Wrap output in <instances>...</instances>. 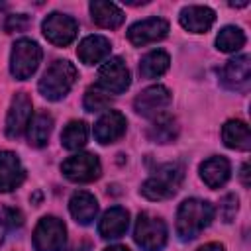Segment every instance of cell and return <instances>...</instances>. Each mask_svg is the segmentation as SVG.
Here are the masks:
<instances>
[{
    "instance_id": "cell-4",
    "label": "cell",
    "mask_w": 251,
    "mask_h": 251,
    "mask_svg": "<svg viewBox=\"0 0 251 251\" xmlns=\"http://www.w3.org/2000/svg\"><path fill=\"white\" fill-rule=\"evenodd\" d=\"M41 57H43V51L41 47L33 41V39H18L12 47V53H10V73L14 78L18 80H25L29 78L39 63H41Z\"/></svg>"
},
{
    "instance_id": "cell-28",
    "label": "cell",
    "mask_w": 251,
    "mask_h": 251,
    "mask_svg": "<svg viewBox=\"0 0 251 251\" xmlns=\"http://www.w3.org/2000/svg\"><path fill=\"white\" fill-rule=\"evenodd\" d=\"M110 102H112L110 94H106V92L100 90L98 86H92V88L86 90L82 104H84V108H86L88 112H100V110L110 108Z\"/></svg>"
},
{
    "instance_id": "cell-3",
    "label": "cell",
    "mask_w": 251,
    "mask_h": 251,
    "mask_svg": "<svg viewBox=\"0 0 251 251\" xmlns=\"http://www.w3.org/2000/svg\"><path fill=\"white\" fill-rule=\"evenodd\" d=\"M182 182V167L176 163L163 165L141 184V194L147 200H167L176 194Z\"/></svg>"
},
{
    "instance_id": "cell-7",
    "label": "cell",
    "mask_w": 251,
    "mask_h": 251,
    "mask_svg": "<svg viewBox=\"0 0 251 251\" xmlns=\"http://www.w3.org/2000/svg\"><path fill=\"white\" fill-rule=\"evenodd\" d=\"M61 171L73 182H92L102 175V165L92 153H76L63 161Z\"/></svg>"
},
{
    "instance_id": "cell-20",
    "label": "cell",
    "mask_w": 251,
    "mask_h": 251,
    "mask_svg": "<svg viewBox=\"0 0 251 251\" xmlns=\"http://www.w3.org/2000/svg\"><path fill=\"white\" fill-rule=\"evenodd\" d=\"M69 210H71V216L80 224V226H88L92 224V220L96 218L98 214V202L96 198L86 192V190H78L71 196L69 200Z\"/></svg>"
},
{
    "instance_id": "cell-18",
    "label": "cell",
    "mask_w": 251,
    "mask_h": 251,
    "mask_svg": "<svg viewBox=\"0 0 251 251\" xmlns=\"http://www.w3.org/2000/svg\"><path fill=\"white\" fill-rule=\"evenodd\" d=\"M110 49H112V43H110L108 37L88 35L80 41V45L76 49V55L84 65H96V63L104 61L110 55Z\"/></svg>"
},
{
    "instance_id": "cell-26",
    "label": "cell",
    "mask_w": 251,
    "mask_h": 251,
    "mask_svg": "<svg viewBox=\"0 0 251 251\" xmlns=\"http://www.w3.org/2000/svg\"><path fill=\"white\" fill-rule=\"evenodd\" d=\"M86 139H88V126L82 122V120H73L65 126L63 133H61V143L65 149H71V151H76L80 147L86 145Z\"/></svg>"
},
{
    "instance_id": "cell-13",
    "label": "cell",
    "mask_w": 251,
    "mask_h": 251,
    "mask_svg": "<svg viewBox=\"0 0 251 251\" xmlns=\"http://www.w3.org/2000/svg\"><path fill=\"white\" fill-rule=\"evenodd\" d=\"M169 33V22L163 18H147L141 22H135L127 29V39L135 47H143L147 43L161 41Z\"/></svg>"
},
{
    "instance_id": "cell-8",
    "label": "cell",
    "mask_w": 251,
    "mask_h": 251,
    "mask_svg": "<svg viewBox=\"0 0 251 251\" xmlns=\"http://www.w3.org/2000/svg\"><path fill=\"white\" fill-rule=\"evenodd\" d=\"M129 82H131V76L126 63L120 57H112L100 67L96 86L106 94H122L129 88Z\"/></svg>"
},
{
    "instance_id": "cell-16",
    "label": "cell",
    "mask_w": 251,
    "mask_h": 251,
    "mask_svg": "<svg viewBox=\"0 0 251 251\" xmlns=\"http://www.w3.org/2000/svg\"><path fill=\"white\" fill-rule=\"evenodd\" d=\"M178 22L192 33H206L216 22V12L208 6H184L178 14Z\"/></svg>"
},
{
    "instance_id": "cell-6",
    "label": "cell",
    "mask_w": 251,
    "mask_h": 251,
    "mask_svg": "<svg viewBox=\"0 0 251 251\" xmlns=\"http://www.w3.org/2000/svg\"><path fill=\"white\" fill-rule=\"evenodd\" d=\"M67 243V227L55 216H43L33 229L35 251H63Z\"/></svg>"
},
{
    "instance_id": "cell-23",
    "label": "cell",
    "mask_w": 251,
    "mask_h": 251,
    "mask_svg": "<svg viewBox=\"0 0 251 251\" xmlns=\"http://www.w3.org/2000/svg\"><path fill=\"white\" fill-rule=\"evenodd\" d=\"M53 129V118L47 112H39L31 118L29 126H27V143L31 147H45L49 141Z\"/></svg>"
},
{
    "instance_id": "cell-35",
    "label": "cell",
    "mask_w": 251,
    "mask_h": 251,
    "mask_svg": "<svg viewBox=\"0 0 251 251\" xmlns=\"http://www.w3.org/2000/svg\"><path fill=\"white\" fill-rule=\"evenodd\" d=\"M4 227H6V224H4V218L0 216V243H2V239H4Z\"/></svg>"
},
{
    "instance_id": "cell-33",
    "label": "cell",
    "mask_w": 251,
    "mask_h": 251,
    "mask_svg": "<svg viewBox=\"0 0 251 251\" xmlns=\"http://www.w3.org/2000/svg\"><path fill=\"white\" fill-rule=\"evenodd\" d=\"M241 182H243V186H249V165L247 163H243V167H241Z\"/></svg>"
},
{
    "instance_id": "cell-10",
    "label": "cell",
    "mask_w": 251,
    "mask_h": 251,
    "mask_svg": "<svg viewBox=\"0 0 251 251\" xmlns=\"http://www.w3.org/2000/svg\"><path fill=\"white\" fill-rule=\"evenodd\" d=\"M218 75H220V82H222L224 88L235 90V92L247 90L249 84H251L249 55H239V57H233V59L226 61V65L218 71Z\"/></svg>"
},
{
    "instance_id": "cell-25",
    "label": "cell",
    "mask_w": 251,
    "mask_h": 251,
    "mask_svg": "<svg viewBox=\"0 0 251 251\" xmlns=\"http://www.w3.org/2000/svg\"><path fill=\"white\" fill-rule=\"evenodd\" d=\"M147 135H149L151 141H157V143H171V141L176 139V135H178L176 120L171 118L169 114H161V116L153 118V124L149 126Z\"/></svg>"
},
{
    "instance_id": "cell-15",
    "label": "cell",
    "mask_w": 251,
    "mask_h": 251,
    "mask_svg": "<svg viewBox=\"0 0 251 251\" xmlns=\"http://www.w3.org/2000/svg\"><path fill=\"white\" fill-rule=\"evenodd\" d=\"M25 178L22 161L12 151H0V192L16 190Z\"/></svg>"
},
{
    "instance_id": "cell-31",
    "label": "cell",
    "mask_w": 251,
    "mask_h": 251,
    "mask_svg": "<svg viewBox=\"0 0 251 251\" xmlns=\"http://www.w3.org/2000/svg\"><path fill=\"white\" fill-rule=\"evenodd\" d=\"M4 224H10L12 227H20L24 224V216L20 210H14V208H6L4 210Z\"/></svg>"
},
{
    "instance_id": "cell-30",
    "label": "cell",
    "mask_w": 251,
    "mask_h": 251,
    "mask_svg": "<svg viewBox=\"0 0 251 251\" xmlns=\"http://www.w3.org/2000/svg\"><path fill=\"white\" fill-rule=\"evenodd\" d=\"M27 25H29V18L25 14H12V16L6 18L4 29L8 33H12V31H24Z\"/></svg>"
},
{
    "instance_id": "cell-9",
    "label": "cell",
    "mask_w": 251,
    "mask_h": 251,
    "mask_svg": "<svg viewBox=\"0 0 251 251\" xmlns=\"http://www.w3.org/2000/svg\"><path fill=\"white\" fill-rule=\"evenodd\" d=\"M41 31L45 35V39L53 45H59V47H65L69 45L75 37H76V31H78V24L75 18L67 16V14H61V12H53L49 14L43 24H41Z\"/></svg>"
},
{
    "instance_id": "cell-11",
    "label": "cell",
    "mask_w": 251,
    "mask_h": 251,
    "mask_svg": "<svg viewBox=\"0 0 251 251\" xmlns=\"http://www.w3.org/2000/svg\"><path fill=\"white\" fill-rule=\"evenodd\" d=\"M171 90L163 84H153L147 86L145 90H141L135 100H133V108L139 116L145 118H157L161 114H165L167 106L171 104Z\"/></svg>"
},
{
    "instance_id": "cell-19",
    "label": "cell",
    "mask_w": 251,
    "mask_h": 251,
    "mask_svg": "<svg viewBox=\"0 0 251 251\" xmlns=\"http://www.w3.org/2000/svg\"><path fill=\"white\" fill-rule=\"evenodd\" d=\"M231 173L229 161L226 157H210L200 165V178L210 188H220L227 182Z\"/></svg>"
},
{
    "instance_id": "cell-1",
    "label": "cell",
    "mask_w": 251,
    "mask_h": 251,
    "mask_svg": "<svg viewBox=\"0 0 251 251\" xmlns=\"http://www.w3.org/2000/svg\"><path fill=\"white\" fill-rule=\"evenodd\" d=\"M214 220V206L208 200L188 198L176 210V235L182 241H190L200 235Z\"/></svg>"
},
{
    "instance_id": "cell-27",
    "label": "cell",
    "mask_w": 251,
    "mask_h": 251,
    "mask_svg": "<svg viewBox=\"0 0 251 251\" xmlns=\"http://www.w3.org/2000/svg\"><path fill=\"white\" fill-rule=\"evenodd\" d=\"M243 45H245V33L241 31V27H235V25L222 27L216 37V47L224 53H235Z\"/></svg>"
},
{
    "instance_id": "cell-32",
    "label": "cell",
    "mask_w": 251,
    "mask_h": 251,
    "mask_svg": "<svg viewBox=\"0 0 251 251\" xmlns=\"http://www.w3.org/2000/svg\"><path fill=\"white\" fill-rule=\"evenodd\" d=\"M198 251H226V249H224L222 243H206V245H202Z\"/></svg>"
},
{
    "instance_id": "cell-2",
    "label": "cell",
    "mask_w": 251,
    "mask_h": 251,
    "mask_svg": "<svg viewBox=\"0 0 251 251\" xmlns=\"http://www.w3.org/2000/svg\"><path fill=\"white\" fill-rule=\"evenodd\" d=\"M75 80H76L75 65L65 61V59H59V61H55V63H51L47 67V71L39 78L37 88H39L43 98L57 102V100H61V98H65L69 94V90L73 88Z\"/></svg>"
},
{
    "instance_id": "cell-12",
    "label": "cell",
    "mask_w": 251,
    "mask_h": 251,
    "mask_svg": "<svg viewBox=\"0 0 251 251\" xmlns=\"http://www.w3.org/2000/svg\"><path fill=\"white\" fill-rule=\"evenodd\" d=\"M31 98L25 92H16L12 102H10V110L6 116V135L8 137H20L29 122H31Z\"/></svg>"
},
{
    "instance_id": "cell-22",
    "label": "cell",
    "mask_w": 251,
    "mask_h": 251,
    "mask_svg": "<svg viewBox=\"0 0 251 251\" xmlns=\"http://www.w3.org/2000/svg\"><path fill=\"white\" fill-rule=\"evenodd\" d=\"M222 139H224L226 147H229V149L249 151V147H251L249 126L241 120H227L222 127Z\"/></svg>"
},
{
    "instance_id": "cell-21",
    "label": "cell",
    "mask_w": 251,
    "mask_h": 251,
    "mask_svg": "<svg viewBox=\"0 0 251 251\" xmlns=\"http://www.w3.org/2000/svg\"><path fill=\"white\" fill-rule=\"evenodd\" d=\"M90 16H92V22L100 27H106V29H116L124 24V12L112 4V2H102V0H94L90 2Z\"/></svg>"
},
{
    "instance_id": "cell-29",
    "label": "cell",
    "mask_w": 251,
    "mask_h": 251,
    "mask_svg": "<svg viewBox=\"0 0 251 251\" xmlns=\"http://www.w3.org/2000/svg\"><path fill=\"white\" fill-rule=\"evenodd\" d=\"M237 208H239L237 196H235V194H226V196L222 198V202H220V216H222V220H224L226 224L233 222V218H235V214H237Z\"/></svg>"
},
{
    "instance_id": "cell-5",
    "label": "cell",
    "mask_w": 251,
    "mask_h": 251,
    "mask_svg": "<svg viewBox=\"0 0 251 251\" xmlns=\"http://www.w3.org/2000/svg\"><path fill=\"white\" fill-rule=\"evenodd\" d=\"M167 226L159 216L151 212H141L137 216L133 239L143 251H161L167 243Z\"/></svg>"
},
{
    "instance_id": "cell-24",
    "label": "cell",
    "mask_w": 251,
    "mask_h": 251,
    "mask_svg": "<svg viewBox=\"0 0 251 251\" xmlns=\"http://www.w3.org/2000/svg\"><path fill=\"white\" fill-rule=\"evenodd\" d=\"M171 59L163 49H153L139 61V75L143 78H157L169 71Z\"/></svg>"
},
{
    "instance_id": "cell-34",
    "label": "cell",
    "mask_w": 251,
    "mask_h": 251,
    "mask_svg": "<svg viewBox=\"0 0 251 251\" xmlns=\"http://www.w3.org/2000/svg\"><path fill=\"white\" fill-rule=\"evenodd\" d=\"M104 251H129L126 245H110V247H106Z\"/></svg>"
},
{
    "instance_id": "cell-14",
    "label": "cell",
    "mask_w": 251,
    "mask_h": 251,
    "mask_svg": "<svg viewBox=\"0 0 251 251\" xmlns=\"http://www.w3.org/2000/svg\"><path fill=\"white\" fill-rule=\"evenodd\" d=\"M126 127H127L126 116L122 112H118V110H108L94 124V137H96L98 143L108 145V143L118 141L126 133Z\"/></svg>"
},
{
    "instance_id": "cell-17",
    "label": "cell",
    "mask_w": 251,
    "mask_h": 251,
    "mask_svg": "<svg viewBox=\"0 0 251 251\" xmlns=\"http://www.w3.org/2000/svg\"><path fill=\"white\" fill-rule=\"evenodd\" d=\"M129 226V214L122 206H114L104 212L100 224H98V233L104 239H118L127 231Z\"/></svg>"
},
{
    "instance_id": "cell-36",
    "label": "cell",
    "mask_w": 251,
    "mask_h": 251,
    "mask_svg": "<svg viewBox=\"0 0 251 251\" xmlns=\"http://www.w3.org/2000/svg\"><path fill=\"white\" fill-rule=\"evenodd\" d=\"M2 8H4V6H0V12H2Z\"/></svg>"
}]
</instances>
